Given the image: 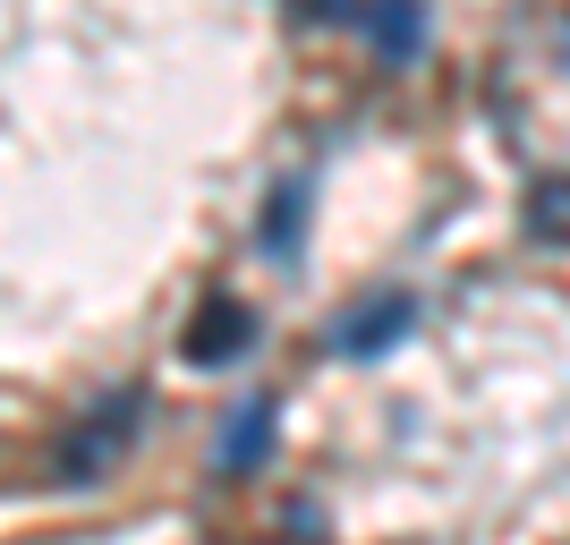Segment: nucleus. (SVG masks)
I'll use <instances>...</instances> for the list:
<instances>
[{"instance_id":"3","label":"nucleus","mask_w":570,"mask_h":545,"mask_svg":"<svg viewBox=\"0 0 570 545\" xmlns=\"http://www.w3.org/2000/svg\"><path fill=\"white\" fill-rule=\"evenodd\" d=\"M264 451H273V401H247L222 435V469H256Z\"/></svg>"},{"instance_id":"2","label":"nucleus","mask_w":570,"mask_h":545,"mask_svg":"<svg viewBox=\"0 0 570 545\" xmlns=\"http://www.w3.org/2000/svg\"><path fill=\"white\" fill-rule=\"evenodd\" d=\"M409 315H417V299H401V290H392L383 308H357L350 324H341V350H350V358H366V350H392Z\"/></svg>"},{"instance_id":"1","label":"nucleus","mask_w":570,"mask_h":545,"mask_svg":"<svg viewBox=\"0 0 570 545\" xmlns=\"http://www.w3.org/2000/svg\"><path fill=\"white\" fill-rule=\"evenodd\" d=\"M247 332H256V315L238 308V299H214V308L196 315V332H188V358L196 367H222V358L247 350Z\"/></svg>"},{"instance_id":"5","label":"nucleus","mask_w":570,"mask_h":545,"mask_svg":"<svg viewBox=\"0 0 570 545\" xmlns=\"http://www.w3.org/2000/svg\"><path fill=\"white\" fill-rule=\"evenodd\" d=\"M298 205H307V188H282V205H273V247L298 239Z\"/></svg>"},{"instance_id":"4","label":"nucleus","mask_w":570,"mask_h":545,"mask_svg":"<svg viewBox=\"0 0 570 545\" xmlns=\"http://www.w3.org/2000/svg\"><path fill=\"white\" fill-rule=\"evenodd\" d=\"M417 43H426L417 0H375V51L383 60H417Z\"/></svg>"}]
</instances>
